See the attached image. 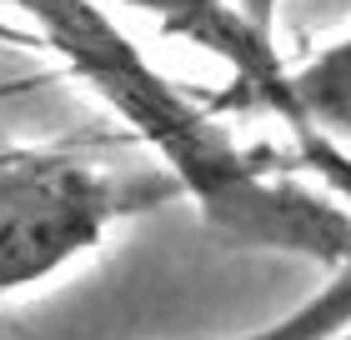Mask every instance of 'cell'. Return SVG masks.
Segmentation results:
<instances>
[{
	"label": "cell",
	"mask_w": 351,
	"mask_h": 340,
	"mask_svg": "<svg viewBox=\"0 0 351 340\" xmlns=\"http://www.w3.org/2000/svg\"><path fill=\"white\" fill-rule=\"evenodd\" d=\"M121 5L151 15L166 36L191 40L196 51L216 55L221 66H231L236 86H241L261 110L286 120V131L296 135L301 155L351 200V155L306 131V120H301V110H296V95H291V70H286V60H281V51H276V40H271L266 25H256L241 5H231V0H121Z\"/></svg>",
	"instance_id": "3"
},
{
	"label": "cell",
	"mask_w": 351,
	"mask_h": 340,
	"mask_svg": "<svg viewBox=\"0 0 351 340\" xmlns=\"http://www.w3.org/2000/svg\"><path fill=\"white\" fill-rule=\"evenodd\" d=\"M331 340H351V330H341V335H331Z\"/></svg>",
	"instance_id": "6"
},
{
	"label": "cell",
	"mask_w": 351,
	"mask_h": 340,
	"mask_svg": "<svg viewBox=\"0 0 351 340\" xmlns=\"http://www.w3.org/2000/svg\"><path fill=\"white\" fill-rule=\"evenodd\" d=\"M276 5H281V0H241V10L256 25H266V30H271V21H276Z\"/></svg>",
	"instance_id": "5"
},
{
	"label": "cell",
	"mask_w": 351,
	"mask_h": 340,
	"mask_svg": "<svg viewBox=\"0 0 351 340\" xmlns=\"http://www.w3.org/2000/svg\"><path fill=\"white\" fill-rule=\"evenodd\" d=\"M291 95L316 140L351 155V36L331 40L306 66L291 70Z\"/></svg>",
	"instance_id": "4"
},
{
	"label": "cell",
	"mask_w": 351,
	"mask_h": 340,
	"mask_svg": "<svg viewBox=\"0 0 351 340\" xmlns=\"http://www.w3.org/2000/svg\"><path fill=\"white\" fill-rule=\"evenodd\" d=\"M181 185H131L116 181L81 151H0V300L25 285L51 280L56 270L101 246L121 215L166 200Z\"/></svg>",
	"instance_id": "2"
},
{
	"label": "cell",
	"mask_w": 351,
	"mask_h": 340,
	"mask_svg": "<svg viewBox=\"0 0 351 340\" xmlns=\"http://www.w3.org/2000/svg\"><path fill=\"white\" fill-rule=\"evenodd\" d=\"M56 55L166 160L171 181L201 205L211 231L251 250L306 255L331 275L351 265V210L341 200L271 175L241 151L201 101L161 75L146 51L95 0H15Z\"/></svg>",
	"instance_id": "1"
}]
</instances>
